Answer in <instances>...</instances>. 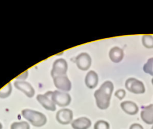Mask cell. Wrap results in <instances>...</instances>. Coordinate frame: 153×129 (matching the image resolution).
Here are the masks:
<instances>
[{
    "mask_svg": "<svg viewBox=\"0 0 153 129\" xmlns=\"http://www.w3.org/2000/svg\"><path fill=\"white\" fill-rule=\"evenodd\" d=\"M113 90L114 85L112 82L107 81L103 82L100 88L94 92V96L96 105L99 109L103 110L109 107Z\"/></svg>",
    "mask_w": 153,
    "mask_h": 129,
    "instance_id": "obj_1",
    "label": "cell"
},
{
    "mask_svg": "<svg viewBox=\"0 0 153 129\" xmlns=\"http://www.w3.org/2000/svg\"><path fill=\"white\" fill-rule=\"evenodd\" d=\"M22 115L24 118L35 127H42L47 122L46 116L42 113L38 111L26 109L22 111Z\"/></svg>",
    "mask_w": 153,
    "mask_h": 129,
    "instance_id": "obj_2",
    "label": "cell"
},
{
    "mask_svg": "<svg viewBox=\"0 0 153 129\" xmlns=\"http://www.w3.org/2000/svg\"><path fill=\"white\" fill-rule=\"evenodd\" d=\"M51 99L55 105L60 107H65L69 105L71 98L68 93L55 90L52 92Z\"/></svg>",
    "mask_w": 153,
    "mask_h": 129,
    "instance_id": "obj_3",
    "label": "cell"
},
{
    "mask_svg": "<svg viewBox=\"0 0 153 129\" xmlns=\"http://www.w3.org/2000/svg\"><path fill=\"white\" fill-rule=\"evenodd\" d=\"M125 86L127 90L134 94H142L145 90L143 82L134 78L127 79Z\"/></svg>",
    "mask_w": 153,
    "mask_h": 129,
    "instance_id": "obj_4",
    "label": "cell"
},
{
    "mask_svg": "<svg viewBox=\"0 0 153 129\" xmlns=\"http://www.w3.org/2000/svg\"><path fill=\"white\" fill-rule=\"evenodd\" d=\"M68 69V64L63 59H59L53 63V68L51 71V75L53 78L57 76L66 75Z\"/></svg>",
    "mask_w": 153,
    "mask_h": 129,
    "instance_id": "obj_5",
    "label": "cell"
},
{
    "mask_svg": "<svg viewBox=\"0 0 153 129\" xmlns=\"http://www.w3.org/2000/svg\"><path fill=\"white\" fill-rule=\"evenodd\" d=\"M53 91H48L44 94H38L36 99L38 102L47 110L54 111L56 109V105L51 99V94Z\"/></svg>",
    "mask_w": 153,
    "mask_h": 129,
    "instance_id": "obj_6",
    "label": "cell"
},
{
    "mask_svg": "<svg viewBox=\"0 0 153 129\" xmlns=\"http://www.w3.org/2000/svg\"><path fill=\"white\" fill-rule=\"evenodd\" d=\"M53 82L55 87L62 91H69L71 88V81L66 75L54 77Z\"/></svg>",
    "mask_w": 153,
    "mask_h": 129,
    "instance_id": "obj_7",
    "label": "cell"
},
{
    "mask_svg": "<svg viewBox=\"0 0 153 129\" xmlns=\"http://www.w3.org/2000/svg\"><path fill=\"white\" fill-rule=\"evenodd\" d=\"M75 62L77 67L82 70H86L91 66V59L89 54L86 53H82L79 54L75 59Z\"/></svg>",
    "mask_w": 153,
    "mask_h": 129,
    "instance_id": "obj_8",
    "label": "cell"
},
{
    "mask_svg": "<svg viewBox=\"0 0 153 129\" xmlns=\"http://www.w3.org/2000/svg\"><path fill=\"white\" fill-rule=\"evenodd\" d=\"M73 118V112L69 109H62L56 113L57 121L62 124L66 125L72 122Z\"/></svg>",
    "mask_w": 153,
    "mask_h": 129,
    "instance_id": "obj_9",
    "label": "cell"
},
{
    "mask_svg": "<svg viewBox=\"0 0 153 129\" xmlns=\"http://www.w3.org/2000/svg\"><path fill=\"white\" fill-rule=\"evenodd\" d=\"M14 85L20 91L23 92L28 97H32L35 94V90L31 84L24 81H16Z\"/></svg>",
    "mask_w": 153,
    "mask_h": 129,
    "instance_id": "obj_10",
    "label": "cell"
},
{
    "mask_svg": "<svg viewBox=\"0 0 153 129\" xmlns=\"http://www.w3.org/2000/svg\"><path fill=\"white\" fill-rule=\"evenodd\" d=\"M140 116L143 122L147 124H153V104L144 107L140 113Z\"/></svg>",
    "mask_w": 153,
    "mask_h": 129,
    "instance_id": "obj_11",
    "label": "cell"
},
{
    "mask_svg": "<svg viewBox=\"0 0 153 129\" xmlns=\"http://www.w3.org/2000/svg\"><path fill=\"white\" fill-rule=\"evenodd\" d=\"M91 124V121L86 117H80L74 120L71 123L74 129H88Z\"/></svg>",
    "mask_w": 153,
    "mask_h": 129,
    "instance_id": "obj_12",
    "label": "cell"
},
{
    "mask_svg": "<svg viewBox=\"0 0 153 129\" xmlns=\"http://www.w3.org/2000/svg\"><path fill=\"white\" fill-rule=\"evenodd\" d=\"M121 108L126 113L131 115L136 114L139 108L137 105L131 101H124L121 103Z\"/></svg>",
    "mask_w": 153,
    "mask_h": 129,
    "instance_id": "obj_13",
    "label": "cell"
},
{
    "mask_svg": "<svg viewBox=\"0 0 153 129\" xmlns=\"http://www.w3.org/2000/svg\"><path fill=\"white\" fill-rule=\"evenodd\" d=\"M98 83V75L93 70L89 71L85 78V84L89 88H94Z\"/></svg>",
    "mask_w": 153,
    "mask_h": 129,
    "instance_id": "obj_14",
    "label": "cell"
},
{
    "mask_svg": "<svg viewBox=\"0 0 153 129\" xmlns=\"http://www.w3.org/2000/svg\"><path fill=\"white\" fill-rule=\"evenodd\" d=\"M109 56L112 62L118 63L122 60L124 57L123 50L118 47H113L109 51Z\"/></svg>",
    "mask_w": 153,
    "mask_h": 129,
    "instance_id": "obj_15",
    "label": "cell"
},
{
    "mask_svg": "<svg viewBox=\"0 0 153 129\" xmlns=\"http://www.w3.org/2000/svg\"><path fill=\"white\" fill-rule=\"evenodd\" d=\"M142 44L147 48H153V36L149 35H145L142 38Z\"/></svg>",
    "mask_w": 153,
    "mask_h": 129,
    "instance_id": "obj_16",
    "label": "cell"
},
{
    "mask_svg": "<svg viewBox=\"0 0 153 129\" xmlns=\"http://www.w3.org/2000/svg\"><path fill=\"white\" fill-rule=\"evenodd\" d=\"M143 71L152 76H153V57L149 59L146 63L143 65Z\"/></svg>",
    "mask_w": 153,
    "mask_h": 129,
    "instance_id": "obj_17",
    "label": "cell"
},
{
    "mask_svg": "<svg viewBox=\"0 0 153 129\" xmlns=\"http://www.w3.org/2000/svg\"><path fill=\"white\" fill-rule=\"evenodd\" d=\"M12 91V87L10 82L7 84L4 88L0 90V97L6 98L8 97Z\"/></svg>",
    "mask_w": 153,
    "mask_h": 129,
    "instance_id": "obj_18",
    "label": "cell"
},
{
    "mask_svg": "<svg viewBox=\"0 0 153 129\" xmlns=\"http://www.w3.org/2000/svg\"><path fill=\"white\" fill-rule=\"evenodd\" d=\"M10 129H30V126L26 121L14 122L11 125Z\"/></svg>",
    "mask_w": 153,
    "mask_h": 129,
    "instance_id": "obj_19",
    "label": "cell"
},
{
    "mask_svg": "<svg viewBox=\"0 0 153 129\" xmlns=\"http://www.w3.org/2000/svg\"><path fill=\"white\" fill-rule=\"evenodd\" d=\"M94 129H109V124L105 121H97L94 125Z\"/></svg>",
    "mask_w": 153,
    "mask_h": 129,
    "instance_id": "obj_20",
    "label": "cell"
},
{
    "mask_svg": "<svg viewBox=\"0 0 153 129\" xmlns=\"http://www.w3.org/2000/svg\"><path fill=\"white\" fill-rule=\"evenodd\" d=\"M115 96L120 100H122L126 96V91L123 89H120L115 91Z\"/></svg>",
    "mask_w": 153,
    "mask_h": 129,
    "instance_id": "obj_21",
    "label": "cell"
},
{
    "mask_svg": "<svg viewBox=\"0 0 153 129\" xmlns=\"http://www.w3.org/2000/svg\"><path fill=\"white\" fill-rule=\"evenodd\" d=\"M129 129H143V128L141 125L135 123V124H131Z\"/></svg>",
    "mask_w": 153,
    "mask_h": 129,
    "instance_id": "obj_22",
    "label": "cell"
},
{
    "mask_svg": "<svg viewBox=\"0 0 153 129\" xmlns=\"http://www.w3.org/2000/svg\"><path fill=\"white\" fill-rule=\"evenodd\" d=\"M27 75H28V72L27 71H25L22 74L19 75L16 79H25L26 78H27Z\"/></svg>",
    "mask_w": 153,
    "mask_h": 129,
    "instance_id": "obj_23",
    "label": "cell"
},
{
    "mask_svg": "<svg viewBox=\"0 0 153 129\" xmlns=\"http://www.w3.org/2000/svg\"><path fill=\"white\" fill-rule=\"evenodd\" d=\"M2 125L1 123L0 122V129H2Z\"/></svg>",
    "mask_w": 153,
    "mask_h": 129,
    "instance_id": "obj_24",
    "label": "cell"
},
{
    "mask_svg": "<svg viewBox=\"0 0 153 129\" xmlns=\"http://www.w3.org/2000/svg\"><path fill=\"white\" fill-rule=\"evenodd\" d=\"M152 85H153V78L152 79Z\"/></svg>",
    "mask_w": 153,
    "mask_h": 129,
    "instance_id": "obj_25",
    "label": "cell"
},
{
    "mask_svg": "<svg viewBox=\"0 0 153 129\" xmlns=\"http://www.w3.org/2000/svg\"><path fill=\"white\" fill-rule=\"evenodd\" d=\"M151 129H153V125H152V127H151Z\"/></svg>",
    "mask_w": 153,
    "mask_h": 129,
    "instance_id": "obj_26",
    "label": "cell"
}]
</instances>
